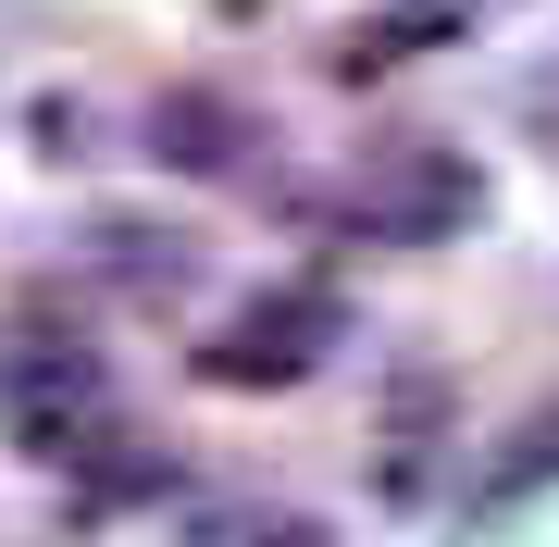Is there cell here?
I'll return each instance as SVG.
<instances>
[{"mask_svg":"<svg viewBox=\"0 0 559 547\" xmlns=\"http://www.w3.org/2000/svg\"><path fill=\"white\" fill-rule=\"evenodd\" d=\"M311 523H286V510H212V547H299Z\"/></svg>","mask_w":559,"mask_h":547,"instance_id":"obj_8","label":"cell"},{"mask_svg":"<svg viewBox=\"0 0 559 547\" xmlns=\"http://www.w3.org/2000/svg\"><path fill=\"white\" fill-rule=\"evenodd\" d=\"M336 336H348L336 286H261V299H249L224 336H200V385L274 399V385H299V373H323V361H336Z\"/></svg>","mask_w":559,"mask_h":547,"instance_id":"obj_3","label":"cell"},{"mask_svg":"<svg viewBox=\"0 0 559 547\" xmlns=\"http://www.w3.org/2000/svg\"><path fill=\"white\" fill-rule=\"evenodd\" d=\"M436 436H448V385L436 373H399V411H385V498H423V473H436Z\"/></svg>","mask_w":559,"mask_h":547,"instance_id":"obj_5","label":"cell"},{"mask_svg":"<svg viewBox=\"0 0 559 547\" xmlns=\"http://www.w3.org/2000/svg\"><path fill=\"white\" fill-rule=\"evenodd\" d=\"M249 100H224V87H162L150 100V163L175 175H249Z\"/></svg>","mask_w":559,"mask_h":547,"instance_id":"obj_4","label":"cell"},{"mask_svg":"<svg viewBox=\"0 0 559 547\" xmlns=\"http://www.w3.org/2000/svg\"><path fill=\"white\" fill-rule=\"evenodd\" d=\"M212 13H261V0H212Z\"/></svg>","mask_w":559,"mask_h":547,"instance_id":"obj_10","label":"cell"},{"mask_svg":"<svg viewBox=\"0 0 559 547\" xmlns=\"http://www.w3.org/2000/svg\"><path fill=\"white\" fill-rule=\"evenodd\" d=\"M348 212L373 224V237H399V249H436V237H460V224L485 212V175L460 163L448 138H373L348 163Z\"/></svg>","mask_w":559,"mask_h":547,"instance_id":"obj_2","label":"cell"},{"mask_svg":"<svg viewBox=\"0 0 559 547\" xmlns=\"http://www.w3.org/2000/svg\"><path fill=\"white\" fill-rule=\"evenodd\" d=\"M87 262H100L124 299H187V274H200L175 237H150V224H87Z\"/></svg>","mask_w":559,"mask_h":547,"instance_id":"obj_6","label":"cell"},{"mask_svg":"<svg viewBox=\"0 0 559 547\" xmlns=\"http://www.w3.org/2000/svg\"><path fill=\"white\" fill-rule=\"evenodd\" d=\"M436 38H460V13H436V0H399V13H373V25H348V50H336V75H385V62H423Z\"/></svg>","mask_w":559,"mask_h":547,"instance_id":"obj_7","label":"cell"},{"mask_svg":"<svg viewBox=\"0 0 559 547\" xmlns=\"http://www.w3.org/2000/svg\"><path fill=\"white\" fill-rule=\"evenodd\" d=\"M0 436L25 461H62L100 498L150 486V448H124V399H112L100 348L75 324H50V311H0Z\"/></svg>","mask_w":559,"mask_h":547,"instance_id":"obj_1","label":"cell"},{"mask_svg":"<svg viewBox=\"0 0 559 547\" xmlns=\"http://www.w3.org/2000/svg\"><path fill=\"white\" fill-rule=\"evenodd\" d=\"M436 13H460V25H473V13H485V0H436Z\"/></svg>","mask_w":559,"mask_h":547,"instance_id":"obj_9","label":"cell"}]
</instances>
